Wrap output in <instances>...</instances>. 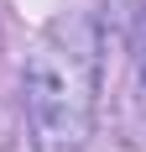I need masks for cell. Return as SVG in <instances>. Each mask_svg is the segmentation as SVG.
<instances>
[{
	"mask_svg": "<svg viewBox=\"0 0 146 152\" xmlns=\"http://www.w3.org/2000/svg\"><path fill=\"white\" fill-rule=\"evenodd\" d=\"M136 74L146 84V16H141V26H136Z\"/></svg>",
	"mask_w": 146,
	"mask_h": 152,
	"instance_id": "2",
	"label": "cell"
},
{
	"mask_svg": "<svg viewBox=\"0 0 146 152\" xmlns=\"http://www.w3.org/2000/svg\"><path fill=\"white\" fill-rule=\"evenodd\" d=\"M26 131L37 152H84L99 110V26L94 16H58L31 42L26 74Z\"/></svg>",
	"mask_w": 146,
	"mask_h": 152,
	"instance_id": "1",
	"label": "cell"
}]
</instances>
